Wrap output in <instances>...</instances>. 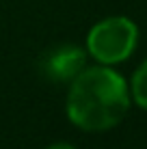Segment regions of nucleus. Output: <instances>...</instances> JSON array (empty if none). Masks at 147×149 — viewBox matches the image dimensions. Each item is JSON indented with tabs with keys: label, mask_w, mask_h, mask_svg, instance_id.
<instances>
[{
	"label": "nucleus",
	"mask_w": 147,
	"mask_h": 149,
	"mask_svg": "<svg viewBox=\"0 0 147 149\" xmlns=\"http://www.w3.org/2000/svg\"><path fill=\"white\" fill-rule=\"evenodd\" d=\"M67 117L84 132H106L119 125L130 108V86L110 65L84 67L67 91Z\"/></svg>",
	"instance_id": "f257e3e1"
},
{
	"label": "nucleus",
	"mask_w": 147,
	"mask_h": 149,
	"mask_svg": "<svg viewBox=\"0 0 147 149\" xmlns=\"http://www.w3.org/2000/svg\"><path fill=\"white\" fill-rule=\"evenodd\" d=\"M139 43V26L125 15L98 22L87 35V54L102 65H117L130 58Z\"/></svg>",
	"instance_id": "f03ea898"
},
{
	"label": "nucleus",
	"mask_w": 147,
	"mask_h": 149,
	"mask_svg": "<svg viewBox=\"0 0 147 149\" xmlns=\"http://www.w3.org/2000/svg\"><path fill=\"white\" fill-rule=\"evenodd\" d=\"M87 67V50L76 43H59L39 56V74L50 82H72Z\"/></svg>",
	"instance_id": "7ed1b4c3"
},
{
	"label": "nucleus",
	"mask_w": 147,
	"mask_h": 149,
	"mask_svg": "<svg viewBox=\"0 0 147 149\" xmlns=\"http://www.w3.org/2000/svg\"><path fill=\"white\" fill-rule=\"evenodd\" d=\"M130 97L139 108L147 110V58L136 67L132 76V84H130Z\"/></svg>",
	"instance_id": "20e7f679"
},
{
	"label": "nucleus",
	"mask_w": 147,
	"mask_h": 149,
	"mask_svg": "<svg viewBox=\"0 0 147 149\" xmlns=\"http://www.w3.org/2000/svg\"><path fill=\"white\" fill-rule=\"evenodd\" d=\"M45 149H76V147L69 145V143H52V145L45 147Z\"/></svg>",
	"instance_id": "39448f33"
}]
</instances>
